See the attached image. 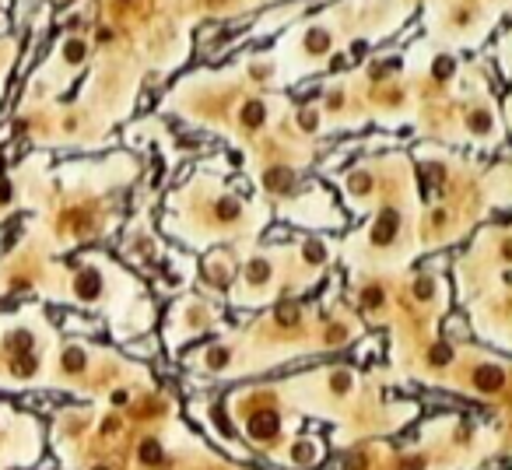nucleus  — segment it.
<instances>
[{"label": "nucleus", "instance_id": "nucleus-4", "mask_svg": "<svg viewBox=\"0 0 512 470\" xmlns=\"http://www.w3.org/2000/svg\"><path fill=\"white\" fill-rule=\"evenodd\" d=\"M158 456H161V449H158V442H151V439H148V442L140 446V460H148V463H151V460H158Z\"/></svg>", "mask_w": 512, "mask_h": 470}, {"label": "nucleus", "instance_id": "nucleus-5", "mask_svg": "<svg viewBox=\"0 0 512 470\" xmlns=\"http://www.w3.org/2000/svg\"><path fill=\"white\" fill-rule=\"evenodd\" d=\"M348 386H351V375H348V372H334V390L344 393Z\"/></svg>", "mask_w": 512, "mask_h": 470}, {"label": "nucleus", "instance_id": "nucleus-2", "mask_svg": "<svg viewBox=\"0 0 512 470\" xmlns=\"http://www.w3.org/2000/svg\"><path fill=\"white\" fill-rule=\"evenodd\" d=\"M502 369H477V386L484 393H495V390H502Z\"/></svg>", "mask_w": 512, "mask_h": 470}, {"label": "nucleus", "instance_id": "nucleus-1", "mask_svg": "<svg viewBox=\"0 0 512 470\" xmlns=\"http://www.w3.org/2000/svg\"><path fill=\"white\" fill-rule=\"evenodd\" d=\"M249 431H253L256 439H270V435L277 431V414H274V411L256 414L253 421H249Z\"/></svg>", "mask_w": 512, "mask_h": 470}, {"label": "nucleus", "instance_id": "nucleus-6", "mask_svg": "<svg viewBox=\"0 0 512 470\" xmlns=\"http://www.w3.org/2000/svg\"><path fill=\"white\" fill-rule=\"evenodd\" d=\"M309 456H313V446H305V442L295 446V460H309Z\"/></svg>", "mask_w": 512, "mask_h": 470}, {"label": "nucleus", "instance_id": "nucleus-3", "mask_svg": "<svg viewBox=\"0 0 512 470\" xmlns=\"http://www.w3.org/2000/svg\"><path fill=\"white\" fill-rule=\"evenodd\" d=\"M242 123H246V126L263 123V102H246V109H242Z\"/></svg>", "mask_w": 512, "mask_h": 470}]
</instances>
